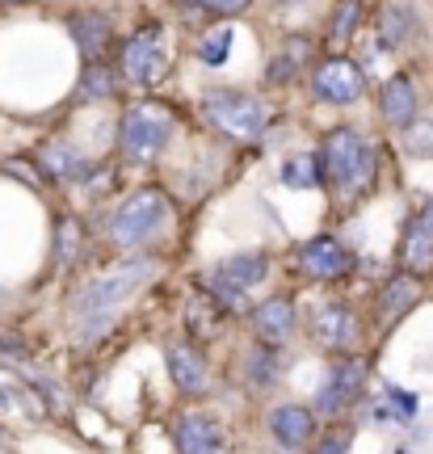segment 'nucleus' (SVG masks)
Here are the masks:
<instances>
[{"label": "nucleus", "mask_w": 433, "mask_h": 454, "mask_svg": "<svg viewBox=\"0 0 433 454\" xmlns=\"http://www.w3.org/2000/svg\"><path fill=\"white\" fill-rule=\"evenodd\" d=\"M152 270H156V265H152L147 257H139V261H122L118 270L101 274L97 282H89V291L76 299V320H81V337H84V340H97V337H101V333L114 325L118 308H122L130 294L144 286Z\"/></svg>", "instance_id": "obj_1"}, {"label": "nucleus", "mask_w": 433, "mask_h": 454, "mask_svg": "<svg viewBox=\"0 0 433 454\" xmlns=\"http://www.w3.org/2000/svg\"><path fill=\"white\" fill-rule=\"evenodd\" d=\"M320 177H328L341 190H362L374 177V152L353 127H337L320 139Z\"/></svg>", "instance_id": "obj_2"}, {"label": "nucleus", "mask_w": 433, "mask_h": 454, "mask_svg": "<svg viewBox=\"0 0 433 454\" xmlns=\"http://www.w3.org/2000/svg\"><path fill=\"white\" fill-rule=\"evenodd\" d=\"M202 110L215 127L224 130L227 139L236 144H257L265 122H270V110L265 101L253 98V93H240V89H215L202 98Z\"/></svg>", "instance_id": "obj_3"}, {"label": "nucleus", "mask_w": 433, "mask_h": 454, "mask_svg": "<svg viewBox=\"0 0 433 454\" xmlns=\"http://www.w3.org/2000/svg\"><path fill=\"white\" fill-rule=\"evenodd\" d=\"M169 135H173V114L164 110V106H156V101H139L122 118V152H127L130 160L161 156Z\"/></svg>", "instance_id": "obj_4"}, {"label": "nucleus", "mask_w": 433, "mask_h": 454, "mask_svg": "<svg viewBox=\"0 0 433 454\" xmlns=\"http://www.w3.org/2000/svg\"><path fill=\"white\" fill-rule=\"evenodd\" d=\"M169 219V198L161 190H139L130 194L110 219V236L114 244H144L147 236H156V227Z\"/></svg>", "instance_id": "obj_5"}, {"label": "nucleus", "mask_w": 433, "mask_h": 454, "mask_svg": "<svg viewBox=\"0 0 433 454\" xmlns=\"http://www.w3.org/2000/svg\"><path fill=\"white\" fill-rule=\"evenodd\" d=\"M362 379H366V362H362V357H353V354L333 357L320 391H316V408H320V412H345V408L358 400Z\"/></svg>", "instance_id": "obj_6"}, {"label": "nucleus", "mask_w": 433, "mask_h": 454, "mask_svg": "<svg viewBox=\"0 0 433 454\" xmlns=\"http://www.w3.org/2000/svg\"><path fill=\"white\" fill-rule=\"evenodd\" d=\"M122 67L135 84L161 81L164 72V47H161V26H144L130 34V43L122 47Z\"/></svg>", "instance_id": "obj_7"}, {"label": "nucleus", "mask_w": 433, "mask_h": 454, "mask_svg": "<svg viewBox=\"0 0 433 454\" xmlns=\"http://www.w3.org/2000/svg\"><path fill=\"white\" fill-rule=\"evenodd\" d=\"M311 89H316V98L324 101H337V106H350V101L362 98V67L353 64V59H324L316 67V76H311Z\"/></svg>", "instance_id": "obj_8"}, {"label": "nucleus", "mask_w": 433, "mask_h": 454, "mask_svg": "<svg viewBox=\"0 0 433 454\" xmlns=\"http://www.w3.org/2000/svg\"><path fill=\"white\" fill-rule=\"evenodd\" d=\"M299 265L316 282H337V278H345L353 270V253H345V244H337L333 236H320V240L299 248Z\"/></svg>", "instance_id": "obj_9"}, {"label": "nucleus", "mask_w": 433, "mask_h": 454, "mask_svg": "<svg viewBox=\"0 0 433 454\" xmlns=\"http://www.w3.org/2000/svg\"><path fill=\"white\" fill-rule=\"evenodd\" d=\"M265 270H270V261L261 257V253H240V257H227L224 265H215V291L224 294V299H236V294L253 291L257 282H265Z\"/></svg>", "instance_id": "obj_10"}, {"label": "nucleus", "mask_w": 433, "mask_h": 454, "mask_svg": "<svg viewBox=\"0 0 433 454\" xmlns=\"http://www.w3.org/2000/svg\"><path fill=\"white\" fill-rule=\"evenodd\" d=\"M400 257H404V270H408V274L433 270V198L408 219V227H404Z\"/></svg>", "instance_id": "obj_11"}, {"label": "nucleus", "mask_w": 433, "mask_h": 454, "mask_svg": "<svg viewBox=\"0 0 433 454\" xmlns=\"http://www.w3.org/2000/svg\"><path fill=\"white\" fill-rule=\"evenodd\" d=\"M177 454H232L219 421H210L202 412H185L177 421Z\"/></svg>", "instance_id": "obj_12"}, {"label": "nucleus", "mask_w": 433, "mask_h": 454, "mask_svg": "<svg viewBox=\"0 0 433 454\" xmlns=\"http://www.w3.org/2000/svg\"><path fill=\"white\" fill-rule=\"evenodd\" d=\"M311 337L328 349H350L358 337V316L345 303H320L311 311Z\"/></svg>", "instance_id": "obj_13"}, {"label": "nucleus", "mask_w": 433, "mask_h": 454, "mask_svg": "<svg viewBox=\"0 0 433 454\" xmlns=\"http://www.w3.org/2000/svg\"><path fill=\"white\" fill-rule=\"evenodd\" d=\"M270 429L282 450H299V446L311 442L316 421H311V408H303V404H278L270 412Z\"/></svg>", "instance_id": "obj_14"}, {"label": "nucleus", "mask_w": 433, "mask_h": 454, "mask_svg": "<svg viewBox=\"0 0 433 454\" xmlns=\"http://www.w3.org/2000/svg\"><path fill=\"white\" fill-rule=\"evenodd\" d=\"M169 374H173V383L185 395H202L210 383V371H207V357L198 354L193 345H169Z\"/></svg>", "instance_id": "obj_15"}, {"label": "nucleus", "mask_w": 433, "mask_h": 454, "mask_svg": "<svg viewBox=\"0 0 433 454\" xmlns=\"http://www.w3.org/2000/svg\"><path fill=\"white\" fill-rule=\"evenodd\" d=\"M67 30H72V38H76V47L89 55V59H101L106 55V47L114 43V26L106 13H97V9H89V13H76L72 21H67Z\"/></svg>", "instance_id": "obj_16"}, {"label": "nucleus", "mask_w": 433, "mask_h": 454, "mask_svg": "<svg viewBox=\"0 0 433 454\" xmlns=\"http://www.w3.org/2000/svg\"><path fill=\"white\" fill-rule=\"evenodd\" d=\"M253 328H257V337H265L270 345L290 337V328H295V303H290L287 294H273L265 299L257 311H253Z\"/></svg>", "instance_id": "obj_17"}, {"label": "nucleus", "mask_w": 433, "mask_h": 454, "mask_svg": "<svg viewBox=\"0 0 433 454\" xmlns=\"http://www.w3.org/2000/svg\"><path fill=\"white\" fill-rule=\"evenodd\" d=\"M383 118L391 127H413L417 122V89L408 76H391L383 84Z\"/></svg>", "instance_id": "obj_18"}, {"label": "nucleus", "mask_w": 433, "mask_h": 454, "mask_svg": "<svg viewBox=\"0 0 433 454\" xmlns=\"http://www.w3.org/2000/svg\"><path fill=\"white\" fill-rule=\"evenodd\" d=\"M417 303V282L408 274H396L391 282L383 286V299H379V308H383L387 320H396V316H404V311Z\"/></svg>", "instance_id": "obj_19"}, {"label": "nucleus", "mask_w": 433, "mask_h": 454, "mask_svg": "<svg viewBox=\"0 0 433 454\" xmlns=\"http://www.w3.org/2000/svg\"><path fill=\"white\" fill-rule=\"evenodd\" d=\"M282 181H287L290 190L320 185V160H316V156H290V160L282 164Z\"/></svg>", "instance_id": "obj_20"}, {"label": "nucleus", "mask_w": 433, "mask_h": 454, "mask_svg": "<svg viewBox=\"0 0 433 454\" xmlns=\"http://www.w3.org/2000/svg\"><path fill=\"white\" fill-rule=\"evenodd\" d=\"M43 164H47L55 177H72V181H84V173H89L67 147H47V152H43Z\"/></svg>", "instance_id": "obj_21"}, {"label": "nucleus", "mask_w": 433, "mask_h": 454, "mask_svg": "<svg viewBox=\"0 0 433 454\" xmlns=\"http://www.w3.org/2000/svg\"><path fill=\"white\" fill-rule=\"evenodd\" d=\"M358 17H362V4H358V0H341V4H337V17H333V30H328L333 47H345V43H350V34H353V26H358Z\"/></svg>", "instance_id": "obj_22"}, {"label": "nucleus", "mask_w": 433, "mask_h": 454, "mask_svg": "<svg viewBox=\"0 0 433 454\" xmlns=\"http://www.w3.org/2000/svg\"><path fill=\"white\" fill-rule=\"evenodd\" d=\"M227 51H232V30H210L202 43H198V59L202 64H224Z\"/></svg>", "instance_id": "obj_23"}, {"label": "nucleus", "mask_w": 433, "mask_h": 454, "mask_svg": "<svg viewBox=\"0 0 433 454\" xmlns=\"http://www.w3.org/2000/svg\"><path fill=\"white\" fill-rule=\"evenodd\" d=\"M404 30H408V13H404V9H391V13L383 17V47H400Z\"/></svg>", "instance_id": "obj_24"}, {"label": "nucleus", "mask_w": 433, "mask_h": 454, "mask_svg": "<svg viewBox=\"0 0 433 454\" xmlns=\"http://www.w3.org/2000/svg\"><path fill=\"white\" fill-rule=\"evenodd\" d=\"M248 374H253V383H273V357H270V349L261 345V349H253V357H248Z\"/></svg>", "instance_id": "obj_25"}, {"label": "nucleus", "mask_w": 433, "mask_h": 454, "mask_svg": "<svg viewBox=\"0 0 433 454\" xmlns=\"http://www.w3.org/2000/svg\"><path fill=\"white\" fill-rule=\"evenodd\" d=\"M114 89V76H110V67H101L93 64L89 72H84V93H93V98H106Z\"/></svg>", "instance_id": "obj_26"}, {"label": "nucleus", "mask_w": 433, "mask_h": 454, "mask_svg": "<svg viewBox=\"0 0 433 454\" xmlns=\"http://www.w3.org/2000/svg\"><path fill=\"white\" fill-rule=\"evenodd\" d=\"M198 9H207V13H219V17H236L248 9V0H190Z\"/></svg>", "instance_id": "obj_27"}, {"label": "nucleus", "mask_w": 433, "mask_h": 454, "mask_svg": "<svg viewBox=\"0 0 433 454\" xmlns=\"http://www.w3.org/2000/svg\"><path fill=\"white\" fill-rule=\"evenodd\" d=\"M311 454H350V434H345V429L324 434V438L316 442V450H311Z\"/></svg>", "instance_id": "obj_28"}, {"label": "nucleus", "mask_w": 433, "mask_h": 454, "mask_svg": "<svg viewBox=\"0 0 433 454\" xmlns=\"http://www.w3.org/2000/svg\"><path fill=\"white\" fill-rule=\"evenodd\" d=\"M295 72H299V59L282 55V59H273V64H270V81L273 84H287V81H295Z\"/></svg>", "instance_id": "obj_29"}, {"label": "nucleus", "mask_w": 433, "mask_h": 454, "mask_svg": "<svg viewBox=\"0 0 433 454\" xmlns=\"http://www.w3.org/2000/svg\"><path fill=\"white\" fill-rule=\"evenodd\" d=\"M72 253H76V223L64 219V223H59V261H67Z\"/></svg>", "instance_id": "obj_30"}, {"label": "nucleus", "mask_w": 433, "mask_h": 454, "mask_svg": "<svg viewBox=\"0 0 433 454\" xmlns=\"http://www.w3.org/2000/svg\"><path fill=\"white\" fill-rule=\"evenodd\" d=\"M278 4H299V0H278Z\"/></svg>", "instance_id": "obj_31"}]
</instances>
